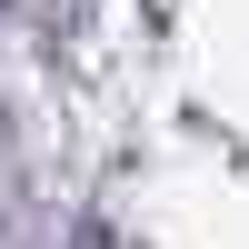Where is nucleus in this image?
I'll return each mask as SVG.
<instances>
[]
</instances>
